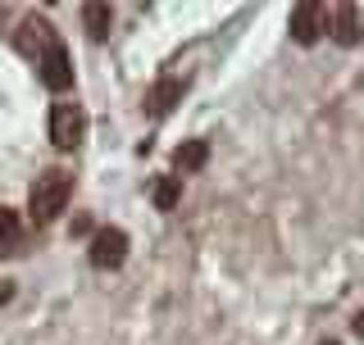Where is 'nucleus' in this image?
I'll return each instance as SVG.
<instances>
[{"instance_id":"nucleus-1","label":"nucleus","mask_w":364,"mask_h":345,"mask_svg":"<svg viewBox=\"0 0 364 345\" xmlns=\"http://www.w3.org/2000/svg\"><path fill=\"white\" fill-rule=\"evenodd\" d=\"M68 195H73V177H68L64 168H50V172H41V177L32 182V191H28V214L37 218V223H50V218L64 214Z\"/></svg>"},{"instance_id":"nucleus-2","label":"nucleus","mask_w":364,"mask_h":345,"mask_svg":"<svg viewBox=\"0 0 364 345\" xmlns=\"http://www.w3.org/2000/svg\"><path fill=\"white\" fill-rule=\"evenodd\" d=\"M328 18H333V9L318 5V0H305V5H296L291 18H287L291 41H296V45H314V41L328 32Z\"/></svg>"},{"instance_id":"nucleus-3","label":"nucleus","mask_w":364,"mask_h":345,"mask_svg":"<svg viewBox=\"0 0 364 345\" xmlns=\"http://www.w3.org/2000/svg\"><path fill=\"white\" fill-rule=\"evenodd\" d=\"M87 136V114L82 105H50V141L60 146V150H77Z\"/></svg>"},{"instance_id":"nucleus-4","label":"nucleus","mask_w":364,"mask_h":345,"mask_svg":"<svg viewBox=\"0 0 364 345\" xmlns=\"http://www.w3.org/2000/svg\"><path fill=\"white\" fill-rule=\"evenodd\" d=\"M91 263H96V268H123V259H128V232H123V227H100L96 236H91Z\"/></svg>"},{"instance_id":"nucleus-5","label":"nucleus","mask_w":364,"mask_h":345,"mask_svg":"<svg viewBox=\"0 0 364 345\" xmlns=\"http://www.w3.org/2000/svg\"><path fill=\"white\" fill-rule=\"evenodd\" d=\"M37 73H41V82H46V91H68L73 87V60H68V50H64V41H55L50 50L37 60Z\"/></svg>"},{"instance_id":"nucleus-6","label":"nucleus","mask_w":364,"mask_h":345,"mask_svg":"<svg viewBox=\"0 0 364 345\" xmlns=\"http://www.w3.org/2000/svg\"><path fill=\"white\" fill-rule=\"evenodd\" d=\"M328 32H333L337 45H360V37H364V9L360 5H337L333 18H328Z\"/></svg>"},{"instance_id":"nucleus-7","label":"nucleus","mask_w":364,"mask_h":345,"mask_svg":"<svg viewBox=\"0 0 364 345\" xmlns=\"http://www.w3.org/2000/svg\"><path fill=\"white\" fill-rule=\"evenodd\" d=\"M55 41H60V37L50 32V23H46V18H28V23H23V32H18V50L23 55H37V60L50 50Z\"/></svg>"},{"instance_id":"nucleus-8","label":"nucleus","mask_w":364,"mask_h":345,"mask_svg":"<svg viewBox=\"0 0 364 345\" xmlns=\"http://www.w3.org/2000/svg\"><path fill=\"white\" fill-rule=\"evenodd\" d=\"M82 23H87L91 41H105L109 28H114V9L105 5V0H91V5H82Z\"/></svg>"},{"instance_id":"nucleus-9","label":"nucleus","mask_w":364,"mask_h":345,"mask_svg":"<svg viewBox=\"0 0 364 345\" xmlns=\"http://www.w3.org/2000/svg\"><path fill=\"white\" fill-rule=\"evenodd\" d=\"M178 100H182V82H173V77H164V82H159V87L151 91V96H146V109H151L155 119H164V114L173 109Z\"/></svg>"},{"instance_id":"nucleus-10","label":"nucleus","mask_w":364,"mask_h":345,"mask_svg":"<svg viewBox=\"0 0 364 345\" xmlns=\"http://www.w3.org/2000/svg\"><path fill=\"white\" fill-rule=\"evenodd\" d=\"M205 159H210V141H182L173 150V168L178 172H196V168H205Z\"/></svg>"},{"instance_id":"nucleus-11","label":"nucleus","mask_w":364,"mask_h":345,"mask_svg":"<svg viewBox=\"0 0 364 345\" xmlns=\"http://www.w3.org/2000/svg\"><path fill=\"white\" fill-rule=\"evenodd\" d=\"M151 200H155V209H173V204L182 200V177H155V187H151Z\"/></svg>"},{"instance_id":"nucleus-12","label":"nucleus","mask_w":364,"mask_h":345,"mask_svg":"<svg viewBox=\"0 0 364 345\" xmlns=\"http://www.w3.org/2000/svg\"><path fill=\"white\" fill-rule=\"evenodd\" d=\"M14 241H18V214L0 204V246H14Z\"/></svg>"},{"instance_id":"nucleus-13","label":"nucleus","mask_w":364,"mask_h":345,"mask_svg":"<svg viewBox=\"0 0 364 345\" xmlns=\"http://www.w3.org/2000/svg\"><path fill=\"white\" fill-rule=\"evenodd\" d=\"M87 232H91V218L77 214V218H73V236H87Z\"/></svg>"},{"instance_id":"nucleus-14","label":"nucleus","mask_w":364,"mask_h":345,"mask_svg":"<svg viewBox=\"0 0 364 345\" xmlns=\"http://www.w3.org/2000/svg\"><path fill=\"white\" fill-rule=\"evenodd\" d=\"M9 300H14V282H0V309H5Z\"/></svg>"},{"instance_id":"nucleus-15","label":"nucleus","mask_w":364,"mask_h":345,"mask_svg":"<svg viewBox=\"0 0 364 345\" xmlns=\"http://www.w3.org/2000/svg\"><path fill=\"white\" fill-rule=\"evenodd\" d=\"M350 327H355V336H364V309L355 314V323H350Z\"/></svg>"},{"instance_id":"nucleus-16","label":"nucleus","mask_w":364,"mask_h":345,"mask_svg":"<svg viewBox=\"0 0 364 345\" xmlns=\"http://www.w3.org/2000/svg\"><path fill=\"white\" fill-rule=\"evenodd\" d=\"M318 345H337V341H318Z\"/></svg>"}]
</instances>
